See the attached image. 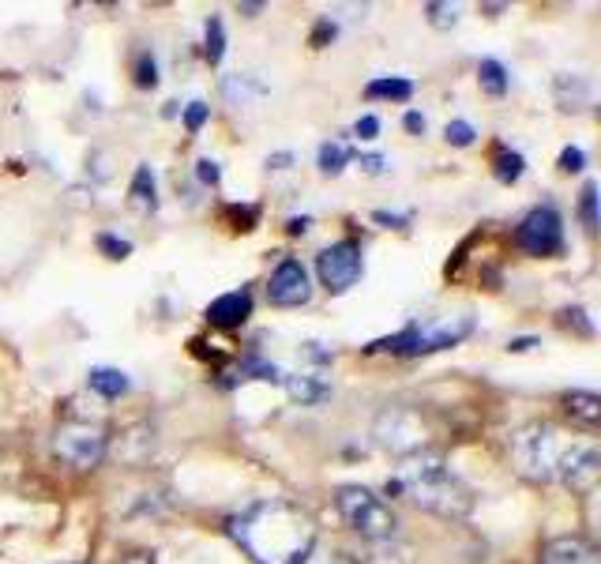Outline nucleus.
<instances>
[{
    "instance_id": "27",
    "label": "nucleus",
    "mask_w": 601,
    "mask_h": 564,
    "mask_svg": "<svg viewBox=\"0 0 601 564\" xmlns=\"http://www.w3.org/2000/svg\"><path fill=\"white\" fill-rule=\"evenodd\" d=\"M98 249L109 252V260H124V256L132 252V245H128V241H117V237H109V234H102V237H98Z\"/></svg>"
},
{
    "instance_id": "12",
    "label": "nucleus",
    "mask_w": 601,
    "mask_h": 564,
    "mask_svg": "<svg viewBox=\"0 0 601 564\" xmlns=\"http://www.w3.org/2000/svg\"><path fill=\"white\" fill-rule=\"evenodd\" d=\"M541 564H594V549L583 538H556L541 549Z\"/></svg>"
},
{
    "instance_id": "7",
    "label": "nucleus",
    "mask_w": 601,
    "mask_h": 564,
    "mask_svg": "<svg viewBox=\"0 0 601 564\" xmlns=\"http://www.w3.org/2000/svg\"><path fill=\"white\" fill-rule=\"evenodd\" d=\"M316 271L327 294H346L365 271V252L357 241H335L316 256Z\"/></svg>"
},
{
    "instance_id": "23",
    "label": "nucleus",
    "mask_w": 601,
    "mask_h": 564,
    "mask_svg": "<svg viewBox=\"0 0 601 564\" xmlns=\"http://www.w3.org/2000/svg\"><path fill=\"white\" fill-rule=\"evenodd\" d=\"M425 12H429L432 27H440V31H447V27H455V23H459V12H455L451 4H425Z\"/></svg>"
},
{
    "instance_id": "13",
    "label": "nucleus",
    "mask_w": 601,
    "mask_h": 564,
    "mask_svg": "<svg viewBox=\"0 0 601 564\" xmlns=\"http://www.w3.org/2000/svg\"><path fill=\"white\" fill-rule=\"evenodd\" d=\"M282 384H286V392H290V399H297V403H324L327 395H331V388H327V380H324V376H316V373L282 376Z\"/></svg>"
},
{
    "instance_id": "6",
    "label": "nucleus",
    "mask_w": 601,
    "mask_h": 564,
    "mask_svg": "<svg viewBox=\"0 0 601 564\" xmlns=\"http://www.w3.org/2000/svg\"><path fill=\"white\" fill-rule=\"evenodd\" d=\"M106 425L91 422V418H64L57 425V437H53V448L61 455L68 467L76 470H91L102 463L106 455Z\"/></svg>"
},
{
    "instance_id": "24",
    "label": "nucleus",
    "mask_w": 601,
    "mask_h": 564,
    "mask_svg": "<svg viewBox=\"0 0 601 564\" xmlns=\"http://www.w3.org/2000/svg\"><path fill=\"white\" fill-rule=\"evenodd\" d=\"M136 83L139 87H155L158 83V64L151 53H139L136 57Z\"/></svg>"
},
{
    "instance_id": "5",
    "label": "nucleus",
    "mask_w": 601,
    "mask_h": 564,
    "mask_svg": "<svg viewBox=\"0 0 601 564\" xmlns=\"http://www.w3.org/2000/svg\"><path fill=\"white\" fill-rule=\"evenodd\" d=\"M335 504H339L342 523H346L350 531L361 534V538H372V542H384V538H391L395 527H399L391 504L380 501V497L365 486H339Z\"/></svg>"
},
{
    "instance_id": "34",
    "label": "nucleus",
    "mask_w": 601,
    "mask_h": 564,
    "mask_svg": "<svg viewBox=\"0 0 601 564\" xmlns=\"http://www.w3.org/2000/svg\"><path fill=\"white\" fill-rule=\"evenodd\" d=\"M372 219H376V222H395V226H402V222H406V215H387V211H376Z\"/></svg>"
},
{
    "instance_id": "33",
    "label": "nucleus",
    "mask_w": 601,
    "mask_h": 564,
    "mask_svg": "<svg viewBox=\"0 0 601 564\" xmlns=\"http://www.w3.org/2000/svg\"><path fill=\"white\" fill-rule=\"evenodd\" d=\"M406 128L410 132H425V117L421 113H406Z\"/></svg>"
},
{
    "instance_id": "31",
    "label": "nucleus",
    "mask_w": 601,
    "mask_h": 564,
    "mask_svg": "<svg viewBox=\"0 0 601 564\" xmlns=\"http://www.w3.org/2000/svg\"><path fill=\"white\" fill-rule=\"evenodd\" d=\"M121 564H155V553H147V549H132Z\"/></svg>"
},
{
    "instance_id": "17",
    "label": "nucleus",
    "mask_w": 601,
    "mask_h": 564,
    "mask_svg": "<svg viewBox=\"0 0 601 564\" xmlns=\"http://www.w3.org/2000/svg\"><path fill=\"white\" fill-rule=\"evenodd\" d=\"M365 98H391V102H410L414 98V83L402 76H380L365 87Z\"/></svg>"
},
{
    "instance_id": "28",
    "label": "nucleus",
    "mask_w": 601,
    "mask_h": 564,
    "mask_svg": "<svg viewBox=\"0 0 601 564\" xmlns=\"http://www.w3.org/2000/svg\"><path fill=\"white\" fill-rule=\"evenodd\" d=\"M196 173H200L203 185H218V181H222V170H218V162H211V158H200V162H196Z\"/></svg>"
},
{
    "instance_id": "8",
    "label": "nucleus",
    "mask_w": 601,
    "mask_h": 564,
    "mask_svg": "<svg viewBox=\"0 0 601 564\" xmlns=\"http://www.w3.org/2000/svg\"><path fill=\"white\" fill-rule=\"evenodd\" d=\"M515 245L526 256H560L564 252V222L556 215V207H534L519 230H515Z\"/></svg>"
},
{
    "instance_id": "15",
    "label": "nucleus",
    "mask_w": 601,
    "mask_h": 564,
    "mask_svg": "<svg viewBox=\"0 0 601 564\" xmlns=\"http://www.w3.org/2000/svg\"><path fill=\"white\" fill-rule=\"evenodd\" d=\"M87 384H91L94 395H102V399H121L128 388H132V380L121 373V369H91V376H87Z\"/></svg>"
},
{
    "instance_id": "14",
    "label": "nucleus",
    "mask_w": 601,
    "mask_h": 564,
    "mask_svg": "<svg viewBox=\"0 0 601 564\" xmlns=\"http://www.w3.org/2000/svg\"><path fill=\"white\" fill-rule=\"evenodd\" d=\"M560 403H564V410H568L571 418L583 425V429H590V433L598 429V422H601V399L594 392H568L564 399H560Z\"/></svg>"
},
{
    "instance_id": "10",
    "label": "nucleus",
    "mask_w": 601,
    "mask_h": 564,
    "mask_svg": "<svg viewBox=\"0 0 601 564\" xmlns=\"http://www.w3.org/2000/svg\"><path fill=\"white\" fill-rule=\"evenodd\" d=\"M376 437H380V444L391 448V452L414 455V452H421V444H425V425L417 422V414L395 407V410H384V414H380Z\"/></svg>"
},
{
    "instance_id": "22",
    "label": "nucleus",
    "mask_w": 601,
    "mask_h": 564,
    "mask_svg": "<svg viewBox=\"0 0 601 564\" xmlns=\"http://www.w3.org/2000/svg\"><path fill=\"white\" fill-rule=\"evenodd\" d=\"M226 53V31H222V19H207V61L218 64Z\"/></svg>"
},
{
    "instance_id": "19",
    "label": "nucleus",
    "mask_w": 601,
    "mask_h": 564,
    "mask_svg": "<svg viewBox=\"0 0 601 564\" xmlns=\"http://www.w3.org/2000/svg\"><path fill=\"white\" fill-rule=\"evenodd\" d=\"M478 76H481V87H485L489 94H504L511 87V79H508V72H504V64L493 61V57L478 64Z\"/></svg>"
},
{
    "instance_id": "9",
    "label": "nucleus",
    "mask_w": 601,
    "mask_h": 564,
    "mask_svg": "<svg viewBox=\"0 0 601 564\" xmlns=\"http://www.w3.org/2000/svg\"><path fill=\"white\" fill-rule=\"evenodd\" d=\"M267 298L278 309H297V305H305L312 298L309 271H305V264L297 256H282L278 260V267L271 271V279H267Z\"/></svg>"
},
{
    "instance_id": "21",
    "label": "nucleus",
    "mask_w": 601,
    "mask_h": 564,
    "mask_svg": "<svg viewBox=\"0 0 601 564\" xmlns=\"http://www.w3.org/2000/svg\"><path fill=\"white\" fill-rule=\"evenodd\" d=\"M579 215H583V226L594 234L598 230V185L586 181L583 185V200H579Z\"/></svg>"
},
{
    "instance_id": "18",
    "label": "nucleus",
    "mask_w": 601,
    "mask_h": 564,
    "mask_svg": "<svg viewBox=\"0 0 601 564\" xmlns=\"http://www.w3.org/2000/svg\"><path fill=\"white\" fill-rule=\"evenodd\" d=\"M493 173H496V181H504V185L519 181V177H523V155H519V151H508V147H496Z\"/></svg>"
},
{
    "instance_id": "25",
    "label": "nucleus",
    "mask_w": 601,
    "mask_h": 564,
    "mask_svg": "<svg viewBox=\"0 0 601 564\" xmlns=\"http://www.w3.org/2000/svg\"><path fill=\"white\" fill-rule=\"evenodd\" d=\"M444 136H447V143H455V147H470L474 143V125H466V121H451V125L444 128Z\"/></svg>"
},
{
    "instance_id": "30",
    "label": "nucleus",
    "mask_w": 601,
    "mask_h": 564,
    "mask_svg": "<svg viewBox=\"0 0 601 564\" xmlns=\"http://www.w3.org/2000/svg\"><path fill=\"white\" fill-rule=\"evenodd\" d=\"M354 136L357 140H376V136H380V121H376V117H361V121H357L354 125Z\"/></svg>"
},
{
    "instance_id": "20",
    "label": "nucleus",
    "mask_w": 601,
    "mask_h": 564,
    "mask_svg": "<svg viewBox=\"0 0 601 564\" xmlns=\"http://www.w3.org/2000/svg\"><path fill=\"white\" fill-rule=\"evenodd\" d=\"M346 162H350V151H346V147H342V143H324V147H320V170L324 173H331V177H335V173H342L346 170Z\"/></svg>"
},
{
    "instance_id": "2",
    "label": "nucleus",
    "mask_w": 601,
    "mask_h": 564,
    "mask_svg": "<svg viewBox=\"0 0 601 564\" xmlns=\"http://www.w3.org/2000/svg\"><path fill=\"white\" fill-rule=\"evenodd\" d=\"M511 455L526 478L564 482L571 489H590L598 482L601 452L594 440L568 437L553 422H534L511 437Z\"/></svg>"
},
{
    "instance_id": "32",
    "label": "nucleus",
    "mask_w": 601,
    "mask_h": 564,
    "mask_svg": "<svg viewBox=\"0 0 601 564\" xmlns=\"http://www.w3.org/2000/svg\"><path fill=\"white\" fill-rule=\"evenodd\" d=\"M361 166L369 173H384V155H361Z\"/></svg>"
},
{
    "instance_id": "1",
    "label": "nucleus",
    "mask_w": 601,
    "mask_h": 564,
    "mask_svg": "<svg viewBox=\"0 0 601 564\" xmlns=\"http://www.w3.org/2000/svg\"><path fill=\"white\" fill-rule=\"evenodd\" d=\"M230 534L252 564H305L316 549V519L286 497L248 504L230 519Z\"/></svg>"
},
{
    "instance_id": "26",
    "label": "nucleus",
    "mask_w": 601,
    "mask_h": 564,
    "mask_svg": "<svg viewBox=\"0 0 601 564\" xmlns=\"http://www.w3.org/2000/svg\"><path fill=\"white\" fill-rule=\"evenodd\" d=\"M586 166V155H583V147H564L560 151V170H568V173H579Z\"/></svg>"
},
{
    "instance_id": "4",
    "label": "nucleus",
    "mask_w": 601,
    "mask_h": 564,
    "mask_svg": "<svg viewBox=\"0 0 601 564\" xmlns=\"http://www.w3.org/2000/svg\"><path fill=\"white\" fill-rule=\"evenodd\" d=\"M474 331V316H440L432 324H410L399 335H387V339H376L369 346L372 354H432V350H447V346L463 343L466 335Z\"/></svg>"
},
{
    "instance_id": "29",
    "label": "nucleus",
    "mask_w": 601,
    "mask_h": 564,
    "mask_svg": "<svg viewBox=\"0 0 601 564\" xmlns=\"http://www.w3.org/2000/svg\"><path fill=\"white\" fill-rule=\"evenodd\" d=\"M207 106H203V102H192V106H188V113H185V125H188V132H200L203 128V121H207Z\"/></svg>"
},
{
    "instance_id": "11",
    "label": "nucleus",
    "mask_w": 601,
    "mask_h": 564,
    "mask_svg": "<svg viewBox=\"0 0 601 564\" xmlns=\"http://www.w3.org/2000/svg\"><path fill=\"white\" fill-rule=\"evenodd\" d=\"M207 324L215 328H241L248 316H252V294L248 290H230L207 305Z\"/></svg>"
},
{
    "instance_id": "35",
    "label": "nucleus",
    "mask_w": 601,
    "mask_h": 564,
    "mask_svg": "<svg viewBox=\"0 0 601 564\" xmlns=\"http://www.w3.org/2000/svg\"><path fill=\"white\" fill-rule=\"evenodd\" d=\"M309 230V219H290V234H305Z\"/></svg>"
},
{
    "instance_id": "16",
    "label": "nucleus",
    "mask_w": 601,
    "mask_h": 564,
    "mask_svg": "<svg viewBox=\"0 0 601 564\" xmlns=\"http://www.w3.org/2000/svg\"><path fill=\"white\" fill-rule=\"evenodd\" d=\"M128 196H132V207L143 211V215H151L158 207V188H155V173L151 166H139L136 177H132V188H128Z\"/></svg>"
},
{
    "instance_id": "3",
    "label": "nucleus",
    "mask_w": 601,
    "mask_h": 564,
    "mask_svg": "<svg viewBox=\"0 0 601 564\" xmlns=\"http://www.w3.org/2000/svg\"><path fill=\"white\" fill-rule=\"evenodd\" d=\"M387 493L410 497L417 508H425L440 519H463L474 508V493L455 470L447 467L440 452H414L402 459L399 474L387 482Z\"/></svg>"
},
{
    "instance_id": "36",
    "label": "nucleus",
    "mask_w": 601,
    "mask_h": 564,
    "mask_svg": "<svg viewBox=\"0 0 601 564\" xmlns=\"http://www.w3.org/2000/svg\"><path fill=\"white\" fill-rule=\"evenodd\" d=\"M327 564H357L354 557H346V553H331V557H327Z\"/></svg>"
}]
</instances>
